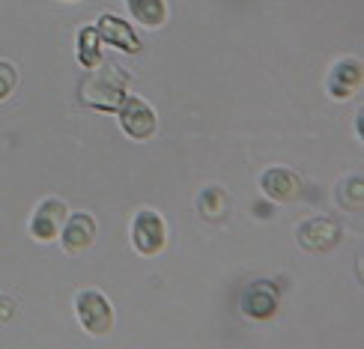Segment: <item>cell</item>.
I'll return each mask as SVG.
<instances>
[{
	"mask_svg": "<svg viewBox=\"0 0 364 349\" xmlns=\"http://www.w3.org/2000/svg\"><path fill=\"white\" fill-rule=\"evenodd\" d=\"M126 99V75L114 66H99L84 81V102L99 111H117Z\"/></svg>",
	"mask_w": 364,
	"mask_h": 349,
	"instance_id": "1",
	"label": "cell"
},
{
	"mask_svg": "<svg viewBox=\"0 0 364 349\" xmlns=\"http://www.w3.org/2000/svg\"><path fill=\"white\" fill-rule=\"evenodd\" d=\"M75 313H78L81 328L90 331V335H96V338L108 335L114 328V308L99 290H81L75 296Z\"/></svg>",
	"mask_w": 364,
	"mask_h": 349,
	"instance_id": "2",
	"label": "cell"
},
{
	"mask_svg": "<svg viewBox=\"0 0 364 349\" xmlns=\"http://www.w3.org/2000/svg\"><path fill=\"white\" fill-rule=\"evenodd\" d=\"M132 242H134V248H138V254L156 257L164 245H168V224H164V218L159 212L141 209L132 221Z\"/></svg>",
	"mask_w": 364,
	"mask_h": 349,
	"instance_id": "3",
	"label": "cell"
},
{
	"mask_svg": "<svg viewBox=\"0 0 364 349\" xmlns=\"http://www.w3.org/2000/svg\"><path fill=\"white\" fill-rule=\"evenodd\" d=\"M296 239H299V245L305 248L308 254H328V251L338 248L341 227L331 218L316 215V218H308V221H301L296 227Z\"/></svg>",
	"mask_w": 364,
	"mask_h": 349,
	"instance_id": "4",
	"label": "cell"
},
{
	"mask_svg": "<svg viewBox=\"0 0 364 349\" xmlns=\"http://www.w3.org/2000/svg\"><path fill=\"white\" fill-rule=\"evenodd\" d=\"M119 126H123V131L129 134V138L146 141V138L156 134L159 117H156L153 108H149V102L132 96V99H123V104H119Z\"/></svg>",
	"mask_w": 364,
	"mask_h": 349,
	"instance_id": "5",
	"label": "cell"
},
{
	"mask_svg": "<svg viewBox=\"0 0 364 349\" xmlns=\"http://www.w3.org/2000/svg\"><path fill=\"white\" fill-rule=\"evenodd\" d=\"M66 203L60 197H45V200L36 206L33 218H30V236L36 242H54L63 230V221H66Z\"/></svg>",
	"mask_w": 364,
	"mask_h": 349,
	"instance_id": "6",
	"label": "cell"
},
{
	"mask_svg": "<svg viewBox=\"0 0 364 349\" xmlns=\"http://www.w3.org/2000/svg\"><path fill=\"white\" fill-rule=\"evenodd\" d=\"M260 188H263V194L269 197V200L293 203V200H299V194H301V179L293 171H287V168H269L260 176Z\"/></svg>",
	"mask_w": 364,
	"mask_h": 349,
	"instance_id": "7",
	"label": "cell"
},
{
	"mask_svg": "<svg viewBox=\"0 0 364 349\" xmlns=\"http://www.w3.org/2000/svg\"><path fill=\"white\" fill-rule=\"evenodd\" d=\"M60 242H63L66 254H72V257L84 254V251L96 242V218L87 215V212H78V215H72V218L63 224V230H60Z\"/></svg>",
	"mask_w": 364,
	"mask_h": 349,
	"instance_id": "8",
	"label": "cell"
},
{
	"mask_svg": "<svg viewBox=\"0 0 364 349\" xmlns=\"http://www.w3.org/2000/svg\"><path fill=\"white\" fill-rule=\"evenodd\" d=\"M358 87H361V63L355 57H346L341 63L331 66L328 81H326V90H328L331 99H338V102L350 99Z\"/></svg>",
	"mask_w": 364,
	"mask_h": 349,
	"instance_id": "9",
	"label": "cell"
},
{
	"mask_svg": "<svg viewBox=\"0 0 364 349\" xmlns=\"http://www.w3.org/2000/svg\"><path fill=\"white\" fill-rule=\"evenodd\" d=\"M278 301H281V296L275 286L269 281H257L245 290V296H242V311L254 316V320H269V316H275Z\"/></svg>",
	"mask_w": 364,
	"mask_h": 349,
	"instance_id": "10",
	"label": "cell"
},
{
	"mask_svg": "<svg viewBox=\"0 0 364 349\" xmlns=\"http://www.w3.org/2000/svg\"><path fill=\"white\" fill-rule=\"evenodd\" d=\"M99 33H102L105 42H111V45H117V48H123V51H138L141 48V39L134 36V30L123 18H117V15H102L99 18Z\"/></svg>",
	"mask_w": 364,
	"mask_h": 349,
	"instance_id": "11",
	"label": "cell"
},
{
	"mask_svg": "<svg viewBox=\"0 0 364 349\" xmlns=\"http://www.w3.org/2000/svg\"><path fill=\"white\" fill-rule=\"evenodd\" d=\"M197 212H200V218H206V221H224L227 212H230V197H227L224 188L212 186L197 197Z\"/></svg>",
	"mask_w": 364,
	"mask_h": 349,
	"instance_id": "12",
	"label": "cell"
},
{
	"mask_svg": "<svg viewBox=\"0 0 364 349\" xmlns=\"http://www.w3.org/2000/svg\"><path fill=\"white\" fill-rule=\"evenodd\" d=\"M129 12L134 21H141L144 27H161L164 18H168V6L164 0H126Z\"/></svg>",
	"mask_w": 364,
	"mask_h": 349,
	"instance_id": "13",
	"label": "cell"
},
{
	"mask_svg": "<svg viewBox=\"0 0 364 349\" xmlns=\"http://www.w3.org/2000/svg\"><path fill=\"white\" fill-rule=\"evenodd\" d=\"M15 87H18V72H15L12 63L0 60V102L9 99L15 93Z\"/></svg>",
	"mask_w": 364,
	"mask_h": 349,
	"instance_id": "14",
	"label": "cell"
},
{
	"mask_svg": "<svg viewBox=\"0 0 364 349\" xmlns=\"http://www.w3.org/2000/svg\"><path fill=\"white\" fill-rule=\"evenodd\" d=\"M15 301L9 299V296H0V326H6V323H12L15 320Z\"/></svg>",
	"mask_w": 364,
	"mask_h": 349,
	"instance_id": "15",
	"label": "cell"
}]
</instances>
